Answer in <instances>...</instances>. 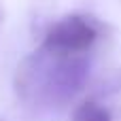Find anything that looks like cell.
I'll use <instances>...</instances> for the list:
<instances>
[{
    "mask_svg": "<svg viewBox=\"0 0 121 121\" xmlns=\"http://www.w3.org/2000/svg\"><path fill=\"white\" fill-rule=\"evenodd\" d=\"M100 38V23L83 13H70L53 21L43 38L40 49L51 53H87Z\"/></svg>",
    "mask_w": 121,
    "mask_h": 121,
    "instance_id": "cell-2",
    "label": "cell"
},
{
    "mask_svg": "<svg viewBox=\"0 0 121 121\" xmlns=\"http://www.w3.org/2000/svg\"><path fill=\"white\" fill-rule=\"evenodd\" d=\"M70 121H111V113L106 106H102L94 100H85L72 111Z\"/></svg>",
    "mask_w": 121,
    "mask_h": 121,
    "instance_id": "cell-3",
    "label": "cell"
},
{
    "mask_svg": "<svg viewBox=\"0 0 121 121\" xmlns=\"http://www.w3.org/2000/svg\"><path fill=\"white\" fill-rule=\"evenodd\" d=\"M87 77L89 60L85 53H51L38 47L17 66L15 87L28 104L60 108L83 89Z\"/></svg>",
    "mask_w": 121,
    "mask_h": 121,
    "instance_id": "cell-1",
    "label": "cell"
}]
</instances>
